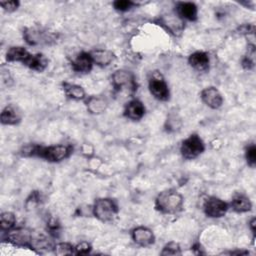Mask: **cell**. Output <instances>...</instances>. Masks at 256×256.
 I'll list each match as a JSON object with an SVG mask.
<instances>
[{"mask_svg": "<svg viewBox=\"0 0 256 256\" xmlns=\"http://www.w3.org/2000/svg\"><path fill=\"white\" fill-rule=\"evenodd\" d=\"M24 64L34 71L42 72L46 69L48 65V60L43 54L36 53V54H31Z\"/></svg>", "mask_w": 256, "mask_h": 256, "instance_id": "44dd1931", "label": "cell"}, {"mask_svg": "<svg viewBox=\"0 0 256 256\" xmlns=\"http://www.w3.org/2000/svg\"><path fill=\"white\" fill-rule=\"evenodd\" d=\"M90 55L93 63L100 67H105L110 65L115 58L114 54L111 51L106 49L93 50L92 52H90Z\"/></svg>", "mask_w": 256, "mask_h": 256, "instance_id": "2e32d148", "label": "cell"}, {"mask_svg": "<svg viewBox=\"0 0 256 256\" xmlns=\"http://www.w3.org/2000/svg\"><path fill=\"white\" fill-rule=\"evenodd\" d=\"M145 114V107L144 104L138 100V99H133L129 101L124 109V115L130 120L137 121L140 120Z\"/></svg>", "mask_w": 256, "mask_h": 256, "instance_id": "9a60e30c", "label": "cell"}, {"mask_svg": "<svg viewBox=\"0 0 256 256\" xmlns=\"http://www.w3.org/2000/svg\"><path fill=\"white\" fill-rule=\"evenodd\" d=\"M245 157H246L248 165L251 167H254L256 164V147L254 144H250L246 148Z\"/></svg>", "mask_w": 256, "mask_h": 256, "instance_id": "4316f807", "label": "cell"}, {"mask_svg": "<svg viewBox=\"0 0 256 256\" xmlns=\"http://www.w3.org/2000/svg\"><path fill=\"white\" fill-rule=\"evenodd\" d=\"M54 253L57 255H72L74 254V246L67 242L57 243L54 246Z\"/></svg>", "mask_w": 256, "mask_h": 256, "instance_id": "d4e9b609", "label": "cell"}, {"mask_svg": "<svg viewBox=\"0 0 256 256\" xmlns=\"http://www.w3.org/2000/svg\"><path fill=\"white\" fill-rule=\"evenodd\" d=\"M200 97L205 105L211 109H218L222 106L223 97L215 87H207L201 91Z\"/></svg>", "mask_w": 256, "mask_h": 256, "instance_id": "8fae6325", "label": "cell"}, {"mask_svg": "<svg viewBox=\"0 0 256 256\" xmlns=\"http://www.w3.org/2000/svg\"><path fill=\"white\" fill-rule=\"evenodd\" d=\"M0 5L1 7L7 11V12H13L15 11L18 6H19V2L18 1H15V0H12V1H1L0 2Z\"/></svg>", "mask_w": 256, "mask_h": 256, "instance_id": "f546056e", "label": "cell"}, {"mask_svg": "<svg viewBox=\"0 0 256 256\" xmlns=\"http://www.w3.org/2000/svg\"><path fill=\"white\" fill-rule=\"evenodd\" d=\"M118 212V206L110 198H99L92 206V214L102 222L112 221Z\"/></svg>", "mask_w": 256, "mask_h": 256, "instance_id": "3957f363", "label": "cell"}, {"mask_svg": "<svg viewBox=\"0 0 256 256\" xmlns=\"http://www.w3.org/2000/svg\"><path fill=\"white\" fill-rule=\"evenodd\" d=\"M180 126H181V120L179 116L176 113H170L167 117L166 124H165L166 130L169 132L176 131L180 128Z\"/></svg>", "mask_w": 256, "mask_h": 256, "instance_id": "cb8c5ba5", "label": "cell"}, {"mask_svg": "<svg viewBox=\"0 0 256 256\" xmlns=\"http://www.w3.org/2000/svg\"><path fill=\"white\" fill-rule=\"evenodd\" d=\"M205 150L202 139L197 134H191L181 144L180 152L185 159L191 160L197 158Z\"/></svg>", "mask_w": 256, "mask_h": 256, "instance_id": "277c9868", "label": "cell"}, {"mask_svg": "<svg viewBox=\"0 0 256 256\" xmlns=\"http://www.w3.org/2000/svg\"><path fill=\"white\" fill-rule=\"evenodd\" d=\"M91 245L90 243L86 241H82L78 243L76 246H74V254H88L91 251Z\"/></svg>", "mask_w": 256, "mask_h": 256, "instance_id": "f1b7e54d", "label": "cell"}, {"mask_svg": "<svg viewBox=\"0 0 256 256\" xmlns=\"http://www.w3.org/2000/svg\"><path fill=\"white\" fill-rule=\"evenodd\" d=\"M181 253H182V252H181V248H180L179 244L176 243V242H173V241L167 243V244L163 247V249H162V251H161V255H164V256H169V255H181Z\"/></svg>", "mask_w": 256, "mask_h": 256, "instance_id": "484cf974", "label": "cell"}, {"mask_svg": "<svg viewBox=\"0 0 256 256\" xmlns=\"http://www.w3.org/2000/svg\"><path fill=\"white\" fill-rule=\"evenodd\" d=\"M132 240L139 246L147 247L154 243L155 236L151 229L144 227V226H138L134 228L131 232Z\"/></svg>", "mask_w": 256, "mask_h": 256, "instance_id": "30bf717a", "label": "cell"}, {"mask_svg": "<svg viewBox=\"0 0 256 256\" xmlns=\"http://www.w3.org/2000/svg\"><path fill=\"white\" fill-rule=\"evenodd\" d=\"M22 119V113L19 108L13 104L7 105L1 112L0 120L3 125H16Z\"/></svg>", "mask_w": 256, "mask_h": 256, "instance_id": "7c38bea8", "label": "cell"}, {"mask_svg": "<svg viewBox=\"0 0 256 256\" xmlns=\"http://www.w3.org/2000/svg\"><path fill=\"white\" fill-rule=\"evenodd\" d=\"M24 38L30 45H46L56 40V36L46 29L30 27L25 30Z\"/></svg>", "mask_w": 256, "mask_h": 256, "instance_id": "5b68a950", "label": "cell"}, {"mask_svg": "<svg viewBox=\"0 0 256 256\" xmlns=\"http://www.w3.org/2000/svg\"><path fill=\"white\" fill-rule=\"evenodd\" d=\"M188 63L193 69L199 72L206 71L208 70L209 64H210L209 55L203 51H196L189 55Z\"/></svg>", "mask_w": 256, "mask_h": 256, "instance_id": "4fadbf2b", "label": "cell"}, {"mask_svg": "<svg viewBox=\"0 0 256 256\" xmlns=\"http://www.w3.org/2000/svg\"><path fill=\"white\" fill-rule=\"evenodd\" d=\"M183 197L172 189L160 192L155 199V208L163 214H175L182 210Z\"/></svg>", "mask_w": 256, "mask_h": 256, "instance_id": "7a4b0ae2", "label": "cell"}, {"mask_svg": "<svg viewBox=\"0 0 256 256\" xmlns=\"http://www.w3.org/2000/svg\"><path fill=\"white\" fill-rule=\"evenodd\" d=\"M7 239L9 242L18 246H32L33 234L27 229L17 228L7 231Z\"/></svg>", "mask_w": 256, "mask_h": 256, "instance_id": "9c48e42d", "label": "cell"}, {"mask_svg": "<svg viewBox=\"0 0 256 256\" xmlns=\"http://www.w3.org/2000/svg\"><path fill=\"white\" fill-rule=\"evenodd\" d=\"M176 9L178 16L183 19L189 21H194L197 19L198 9L197 6L192 2H180L178 3Z\"/></svg>", "mask_w": 256, "mask_h": 256, "instance_id": "e0dca14e", "label": "cell"}, {"mask_svg": "<svg viewBox=\"0 0 256 256\" xmlns=\"http://www.w3.org/2000/svg\"><path fill=\"white\" fill-rule=\"evenodd\" d=\"M112 84L117 91H127L133 93L136 90V82L130 71L119 69L112 75Z\"/></svg>", "mask_w": 256, "mask_h": 256, "instance_id": "8992f818", "label": "cell"}, {"mask_svg": "<svg viewBox=\"0 0 256 256\" xmlns=\"http://www.w3.org/2000/svg\"><path fill=\"white\" fill-rule=\"evenodd\" d=\"M228 204L222 199L211 196L207 198L203 205L204 213L210 218H221L228 211Z\"/></svg>", "mask_w": 256, "mask_h": 256, "instance_id": "ba28073f", "label": "cell"}, {"mask_svg": "<svg viewBox=\"0 0 256 256\" xmlns=\"http://www.w3.org/2000/svg\"><path fill=\"white\" fill-rule=\"evenodd\" d=\"M63 90L65 95L73 100H83L86 96L83 87L74 83H63Z\"/></svg>", "mask_w": 256, "mask_h": 256, "instance_id": "7402d4cb", "label": "cell"}, {"mask_svg": "<svg viewBox=\"0 0 256 256\" xmlns=\"http://www.w3.org/2000/svg\"><path fill=\"white\" fill-rule=\"evenodd\" d=\"M250 228H251V231H252V233L255 235V218L253 217L252 219H251V221H250Z\"/></svg>", "mask_w": 256, "mask_h": 256, "instance_id": "4dcf8cb0", "label": "cell"}, {"mask_svg": "<svg viewBox=\"0 0 256 256\" xmlns=\"http://www.w3.org/2000/svg\"><path fill=\"white\" fill-rule=\"evenodd\" d=\"M134 2L129 0H117L113 2V6L118 11H127L134 6Z\"/></svg>", "mask_w": 256, "mask_h": 256, "instance_id": "83f0119b", "label": "cell"}, {"mask_svg": "<svg viewBox=\"0 0 256 256\" xmlns=\"http://www.w3.org/2000/svg\"><path fill=\"white\" fill-rule=\"evenodd\" d=\"M230 206L237 213H245L251 210L252 203L248 196H246L245 194L238 193L233 196Z\"/></svg>", "mask_w": 256, "mask_h": 256, "instance_id": "ac0fdd59", "label": "cell"}, {"mask_svg": "<svg viewBox=\"0 0 256 256\" xmlns=\"http://www.w3.org/2000/svg\"><path fill=\"white\" fill-rule=\"evenodd\" d=\"M94 63L90 53L80 52L72 61V68L78 73H88L92 70Z\"/></svg>", "mask_w": 256, "mask_h": 256, "instance_id": "5bb4252c", "label": "cell"}, {"mask_svg": "<svg viewBox=\"0 0 256 256\" xmlns=\"http://www.w3.org/2000/svg\"><path fill=\"white\" fill-rule=\"evenodd\" d=\"M16 223V216L9 211L2 212L0 215V227L2 231H9L14 228Z\"/></svg>", "mask_w": 256, "mask_h": 256, "instance_id": "603a6c76", "label": "cell"}, {"mask_svg": "<svg viewBox=\"0 0 256 256\" xmlns=\"http://www.w3.org/2000/svg\"><path fill=\"white\" fill-rule=\"evenodd\" d=\"M24 151H27L24 155L29 153L31 156H38L49 162H60L70 155L71 148L66 145L57 144L48 147L32 146L24 149Z\"/></svg>", "mask_w": 256, "mask_h": 256, "instance_id": "6da1fadb", "label": "cell"}, {"mask_svg": "<svg viewBox=\"0 0 256 256\" xmlns=\"http://www.w3.org/2000/svg\"><path fill=\"white\" fill-rule=\"evenodd\" d=\"M31 53H29L24 47L14 46L10 47L6 53V60L8 62H21L25 63Z\"/></svg>", "mask_w": 256, "mask_h": 256, "instance_id": "ffe728a7", "label": "cell"}, {"mask_svg": "<svg viewBox=\"0 0 256 256\" xmlns=\"http://www.w3.org/2000/svg\"><path fill=\"white\" fill-rule=\"evenodd\" d=\"M149 91L152 94V96L160 101H166L169 99V88L165 80L160 74L154 73L151 78L149 79L148 83Z\"/></svg>", "mask_w": 256, "mask_h": 256, "instance_id": "52a82bcc", "label": "cell"}, {"mask_svg": "<svg viewBox=\"0 0 256 256\" xmlns=\"http://www.w3.org/2000/svg\"><path fill=\"white\" fill-rule=\"evenodd\" d=\"M85 103H86L87 110L91 114H95V115H99L104 111H106L108 106L107 101L100 96H90L89 98H87Z\"/></svg>", "mask_w": 256, "mask_h": 256, "instance_id": "d6986e66", "label": "cell"}]
</instances>
